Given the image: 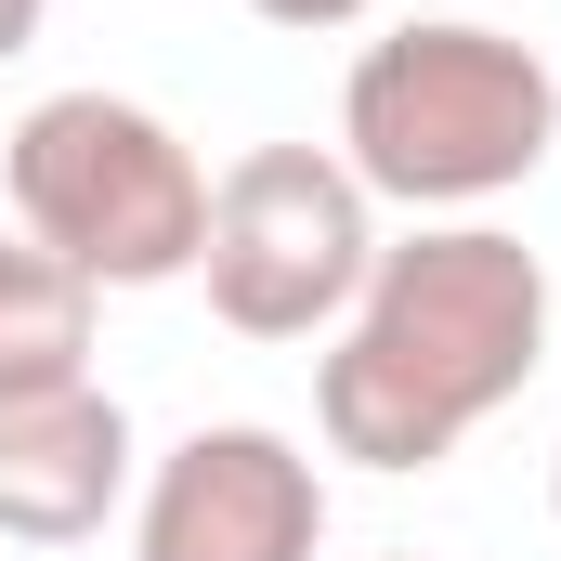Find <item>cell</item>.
I'll return each instance as SVG.
<instances>
[{
    "instance_id": "8992f818",
    "label": "cell",
    "mask_w": 561,
    "mask_h": 561,
    "mask_svg": "<svg viewBox=\"0 0 561 561\" xmlns=\"http://www.w3.org/2000/svg\"><path fill=\"white\" fill-rule=\"evenodd\" d=\"M131 483H144V444L105 379L0 405V536L13 549H92L131 510Z\"/></svg>"
},
{
    "instance_id": "ba28073f",
    "label": "cell",
    "mask_w": 561,
    "mask_h": 561,
    "mask_svg": "<svg viewBox=\"0 0 561 561\" xmlns=\"http://www.w3.org/2000/svg\"><path fill=\"white\" fill-rule=\"evenodd\" d=\"M249 13H262V26H313V39H327V26H366L379 0H249Z\"/></svg>"
},
{
    "instance_id": "30bf717a",
    "label": "cell",
    "mask_w": 561,
    "mask_h": 561,
    "mask_svg": "<svg viewBox=\"0 0 561 561\" xmlns=\"http://www.w3.org/2000/svg\"><path fill=\"white\" fill-rule=\"evenodd\" d=\"M549 510H561V444H549Z\"/></svg>"
},
{
    "instance_id": "7a4b0ae2",
    "label": "cell",
    "mask_w": 561,
    "mask_h": 561,
    "mask_svg": "<svg viewBox=\"0 0 561 561\" xmlns=\"http://www.w3.org/2000/svg\"><path fill=\"white\" fill-rule=\"evenodd\" d=\"M549 144H561L549 53L483 13H419V26L366 39L340 79V170L419 222H483L496 196H523L549 170Z\"/></svg>"
},
{
    "instance_id": "5b68a950",
    "label": "cell",
    "mask_w": 561,
    "mask_h": 561,
    "mask_svg": "<svg viewBox=\"0 0 561 561\" xmlns=\"http://www.w3.org/2000/svg\"><path fill=\"white\" fill-rule=\"evenodd\" d=\"M131 561H327V470L275 419H196L131 483Z\"/></svg>"
},
{
    "instance_id": "6da1fadb",
    "label": "cell",
    "mask_w": 561,
    "mask_h": 561,
    "mask_svg": "<svg viewBox=\"0 0 561 561\" xmlns=\"http://www.w3.org/2000/svg\"><path fill=\"white\" fill-rule=\"evenodd\" d=\"M549 249H523L510 222H419L379 236V275L353 287V313L313 353V431L327 457L405 483L444 470L496 405H523V379L549 366Z\"/></svg>"
},
{
    "instance_id": "277c9868",
    "label": "cell",
    "mask_w": 561,
    "mask_h": 561,
    "mask_svg": "<svg viewBox=\"0 0 561 561\" xmlns=\"http://www.w3.org/2000/svg\"><path fill=\"white\" fill-rule=\"evenodd\" d=\"M366 275H379V196L340 170V144H249L236 170H209L196 287L236 340H327Z\"/></svg>"
},
{
    "instance_id": "3957f363",
    "label": "cell",
    "mask_w": 561,
    "mask_h": 561,
    "mask_svg": "<svg viewBox=\"0 0 561 561\" xmlns=\"http://www.w3.org/2000/svg\"><path fill=\"white\" fill-rule=\"evenodd\" d=\"M0 196L13 236H39L53 262H79L92 287H183L209 249V170L131 92H39L13 144H0Z\"/></svg>"
},
{
    "instance_id": "52a82bcc",
    "label": "cell",
    "mask_w": 561,
    "mask_h": 561,
    "mask_svg": "<svg viewBox=\"0 0 561 561\" xmlns=\"http://www.w3.org/2000/svg\"><path fill=\"white\" fill-rule=\"evenodd\" d=\"M92 313H105V287L79 262H53L39 236H0V405L79 392L92 379Z\"/></svg>"
},
{
    "instance_id": "9c48e42d",
    "label": "cell",
    "mask_w": 561,
    "mask_h": 561,
    "mask_svg": "<svg viewBox=\"0 0 561 561\" xmlns=\"http://www.w3.org/2000/svg\"><path fill=\"white\" fill-rule=\"evenodd\" d=\"M39 13H53V0H0V66H26V53H39Z\"/></svg>"
}]
</instances>
